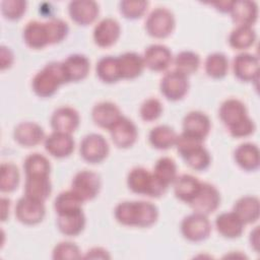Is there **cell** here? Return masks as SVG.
Returning a JSON list of instances; mask_svg holds the SVG:
<instances>
[{
    "mask_svg": "<svg viewBox=\"0 0 260 260\" xmlns=\"http://www.w3.org/2000/svg\"><path fill=\"white\" fill-rule=\"evenodd\" d=\"M46 25L49 32L50 45L63 41L69 31L68 24L60 18H52L46 22Z\"/></svg>",
    "mask_w": 260,
    "mask_h": 260,
    "instance_id": "cell-43",
    "label": "cell"
},
{
    "mask_svg": "<svg viewBox=\"0 0 260 260\" xmlns=\"http://www.w3.org/2000/svg\"><path fill=\"white\" fill-rule=\"evenodd\" d=\"M148 6L147 1H131L124 0L119 4L120 12L122 15L128 19H137L140 18L146 11Z\"/></svg>",
    "mask_w": 260,
    "mask_h": 260,
    "instance_id": "cell-42",
    "label": "cell"
},
{
    "mask_svg": "<svg viewBox=\"0 0 260 260\" xmlns=\"http://www.w3.org/2000/svg\"><path fill=\"white\" fill-rule=\"evenodd\" d=\"M85 225V216L81 209L64 212L58 214L57 226L59 231L69 237H75L79 235Z\"/></svg>",
    "mask_w": 260,
    "mask_h": 260,
    "instance_id": "cell-22",
    "label": "cell"
},
{
    "mask_svg": "<svg viewBox=\"0 0 260 260\" xmlns=\"http://www.w3.org/2000/svg\"><path fill=\"white\" fill-rule=\"evenodd\" d=\"M245 223L234 212H222L215 218V228L224 238L235 239L243 234Z\"/></svg>",
    "mask_w": 260,
    "mask_h": 260,
    "instance_id": "cell-25",
    "label": "cell"
},
{
    "mask_svg": "<svg viewBox=\"0 0 260 260\" xmlns=\"http://www.w3.org/2000/svg\"><path fill=\"white\" fill-rule=\"evenodd\" d=\"M79 152L85 161L99 164L108 156L109 145L104 136L98 133H90L81 140Z\"/></svg>",
    "mask_w": 260,
    "mask_h": 260,
    "instance_id": "cell-7",
    "label": "cell"
},
{
    "mask_svg": "<svg viewBox=\"0 0 260 260\" xmlns=\"http://www.w3.org/2000/svg\"><path fill=\"white\" fill-rule=\"evenodd\" d=\"M67 82L84 79L89 72V60L81 54H72L61 62Z\"/></svg>",
    "mask_w": 260,
    "mask_h": 260,
    "instance_id": "cell-19",
    "label": "cell"
},
{
    "mask_svg": "<svg viewBox=\"0 0 260 260\" xmlns=\"http://www.w3.org/2000/svg\"><path fill=\"white\" fill-rule=\"evenodd\" d=\"M186 164L195 171H203L210 165V154L203 144L196 145L182 155Z\"/></svg>",
    "mask_w": 260,
    "mask_h": 260,
    "instance_id": "cell-37",
    "label": "cell"
},
{
    "mask_svg": "<svg viewBox=\"0 0 260 260\" xmlns=\"http://www.w3.org/2000/svg\"><path fill=\"white\" fill-rule=\"evenodd\" d=\"M127 185L129 189L136 194L155 198L161 196L167 190V188L156 180L152 173L142 167L134 168L129 172Z\"/></svg>",
    "mask_w": 260,
    "mask_h": 260,
    "instance_id": "cell-3",
    "label": "cell"
},
{
    "mask_svg": "<svg viewBox=\"0 0 260 260\" xmlns=\"http://www.w3.org/2000/svg\"><path fill=\"white\" fill-rule=\"evenodd\" d=\"M174 64L177 71L189 75L196 72L200 65V57L192 51H182L174 59Z\"/></svg>",
    "mask_w": 260,
    "mask_h": 260,
    "instance_id": "cell-39",
    "label": "cell"
},
{
    "mask_svg": "<svg viewBox=\"0 0 260 260\" xmlns=\"http://www.w3.org/2000/svg\"><path fill=\"white\" fill-rule=\"evenodd\" d=\"M115 217L124 225L148 228L156 221L158 210L151 202L124 201L116 206Z\"/></svg>",
    "mask_w": 260,
    "mask_h": 260,
    "instance_id": "cell-1",
    "label": "cell"
},
{
    "mask_svg": "<svg viewBox=\"0 0 260 260\" xmlns=\"http://www.w3.org/2000/svg\"><path fill=\"white\" fill-rule=\"evenodd\" d=\"M81 258L80 250L77 245L71 242H61L53 250V259L55 260H73Z\"/></svg>",
    "mask_w": 260,
    "mask_h": 260,
    "instance_id": "cell-44",
    "label": "cell"
},
{
    "mask_svg": "<svg viewBox=\"0 0 260 260\" xmlns=\"http://www.w3.org/2000/svg\"><path fill=\"white\" fill-rule=\"evenodd\" d=\"M229 69V60L222 53H212L205 60V72L208 76L220 79L225 76Z\"/></svg>",
    "mask_w": 260,
    "mask_h": 260,
    "instance_id": "cell-38",
    "label": "cell"
},
{
    "mask_svg": "<svg viewBox=\"0 0 260 260\" xmlns=\"http://www.w3.org/2000/svg\"><path fill=\"white\" fill-rule=\"evenodd\" d=\"M219 118L228 129L239 124L246 118H248V112L246 106L237 99L225 100L219 108Z\"/></svg>",
    "mask_w": 260,
    "mask_h": 260,
    "instance_id": "cell-21",
    "label": "cell"
},
{
    "mask_svg": "<svg viewBox=\"0 0 260 260\" xmlns=\"http://www.w3.org/2000/svg\"><path fill=\"white\" fill-rule=\"evenodd\" d=\"M200 184L201 182L192 175H181L174 182L175 195L180 200L189 203L198 192Z\"/></svg>",
    "mask_w": 260,
    "mask_h": 260,
    "instance_id": "cell-31",
    "label": "cell"
},
{
    "mask_svg": "<svg viewBox=\"0 0 260 260\" xmlns=\"http://www.w3.org/2000/svg\"><path fill=\"white\" fill-rule=\"evenodd\" d=\"M14 57L11 50L5 46H1L0 48V67L2 70L9 68L13 63Z\"/></svg>",
    "mask_w": 260,
    "mask_h": 260,
    "instance_id": "cell-48",
    "label": "cell"
},
{
    "mask_svg": "<svg viewBox=\"0 0 260 260\" xmlns=\"http://www.w3.org/2000/svg\"><path fill=\"white\" fill-rule=\"evenodd\" d=\"M152 174L161 185L168 188L177 179V165L173 158L162 156L155 162Z\"/></svg>",
    "mask_w": 260,
    "mask_h": 260,
    "instance_id": "cell-32",
    "label": "cell"
},
{
    "mask_svg": "<svg viewBox=\"0 0 260 260\" xmlns=\"http://www.w3.org/2000/svg\"><path fill=\"white\" fill-rule=\"evenodd\" d=\"M65 82L67 81L61 62H51L35 75L31 87L37 95L41 98H50Z\"/></svg>",
    "mask_w": 260,
    "mask_h": 260,
    "instance_id": "cell-2",
    "label": "cell"
},
{
    "mask_svg": "<svg viewBox=\"0 0 260 260\" xmlns=\"http://www.w3.org/2000/svg\"><path fill=\"white\" fill-rule=\"evenodd\" d=\"M83 258H86V259H88V258H90V259H96V258L98 259H109L110 255L106 249L101 248V247H94V248H91L90 250H88Z\"/></svg>",
    "mask_w": 260,
    "mask_h": 260,
    "instance_id": "cell-49",
    "label": "cell"
},
{
    "mask_svg": "<svg viewBox=\"0 0 260 260\" xmlns=\"http://www.w3.org/2000/svg\"><path fill=\"white\" fill-rule=\"evenodd\" d=\"M9 206H10V200L7 198L1 199V219L2 221L6 220L8 214H9Z\"/></svg>",
    "mask_w": 260,
    "mask_h": 260,
    "instance_id": "cell-50",
    "label": "cell"
},
{
    "mask_svg": "<svg viewBox=\"0 0 260 260\" xmlns=\"http://www.w3.org/2000/svg\"><path fill=\"white\" fill-rule=\"evenodd\" d=\"M46 208L44 202L23 196L18 199L15 206L16 218L27 225H34L41 222L45 216Z\"/></svg>",
    "mask_w": 260,
    "mask_h": 260,
    "instance_id": "cell-9",
    "label": "cell"
},
{
    "mask_svg": "<svg viewBox=\"0 0 260 260\" xmlns=\"http://www.w3.org/2000/svg\"><path fill=\"white\" fill-rule=\"evenodd\" d=\"M117 58L122 79H133L138 77L145 67L142 56L134 52H126Z\"/></svg>",
    "mask_w": 260,
    "mask_h": 260,
    "instance_id": "cell-28",
    "label": "cell"
},
{
    "mask_svg": "<svg viewBox=\"0 0 260 260\" xmlns=\"http://www.w3.org/2000/svg\"><path fill=\"white\" fill-rule=\"evenodd\" d=\"M159 88L161 93L169 101H179L185 96L189 88L187 75L173 70L164 75Z\"/></svg>",
    "mask_w": 260,
    "mask_h": 260,
    "instance_id": "cell-10",
    "label": "cell"
},
{
    "mask_svg": "<svg viewBox=\"0 0 260 260\" xmlns=\"http://www.w3.org/2000/svg\"><path fill=\"white\" fill-rule=\"evenodd\" d=\"M23 170L25 176H49L51 165L46 156L36 152L25 157Z\"/></svg>",
    "mask_w": 260,
    "mask_h": 260,
    "instance_id": "cell-36",
    "label": "cell"
},
{
    "mask_svg": "<svg viewBox=\"0 0 260 260\" xmlns=\"http://www.w3.org/2000/svg\"><path fill=\"white\" fill-rule=\"evenodd\" d=\"M256 41V32L251 26L237 25L229 37V43L236 50H246Z\"/></svg>",
    "mask_w": 260,
    "mask_h": 260,
    "instance_id": "cell-35",
    "label": "cell"
},
{
    "mask_svg": "<svg viewBox=\"0 0 260 260\" xmlns=\"http://www.w3.org/2000/svg\"><path fill=\"white\" fill-rule=\"evenodd\" d=\"M113 142L120 148H128L132 146L138 136L135 124L123 115L109 129Z\"/></svg>",
    "mask_w": 260,
    "mask_h": 260,
    "instance_id": "cell-11",
    "label": "cell"
},
{
    "mask_svg": "<svg viewBox=\"0 0 260 260\" xmlns=\"http://www.w3.org/2000/svg\"><path fill=\"white\" fill-rule=\"evenodd\" d=\"M220 203L218 190L211 184L201 182L195 197L189 202L194 212L208 215L214 212Z\"/></svg>",
    "mask_w": 260,
    "mask_h": 260,
    "instance_id": "cell-8",
    "label": "cell"
},
{
    "mask_svg": "<svg viewBox=\"0 0 260 260\" xmlns=\"http://www.w3.org/2000/svg\"><path fill=\"white\" fill-rule=\"evenodd\" d=\"M70 18L77 24L87 25L92 23L99 15V5L91 0H75L68 5Z\"/></svg>",
    "mask_w": 260,
    "mask_h": 260,
    "instance_id": "cell-14",
    "label": "cell"
},
{
    "mask_svg": "<svg viewBox=\"0 0 260 260\" xmlns=\"http://www.w3.org/2000/svg\"><path fill=\"white\" fill-rule=\"evenodd\" d=\"M52 184L49 176H26L24 195L45 202L51 195Z\"/></svg>",
    "mask_w": 260,
    "mask_h": 260,
    "instance_id": "cell-27",
    "label": "cell"
},
{
    "mask_svg": "<svg viewBox=\"0 0 260 260\" xmlns=\"http://www.w3.org/2000/svg\"><path fill=\"white\" fill-rule=\"evenodd\" d=\"M250 242H251V246L253 245L254 249L256 251H258V226H256L254 229V231L251 232V234H250Z\"/></svg>",
    "mask_w": 260,
    "mask_h": 260,
    "instance_id": "cell-52",
    "label": "cell"
},
{
    "mask_svg": "<svg viewBox=\"0 0 260 260\" xmlns=\"http://www.w3.org/2000/svg\"><path fill=\"white\" fill-rule=\"evenodd\" d=\"M213 6L216 7V9L220 12H230L232 5H233V1H221V2H217V3H212Z\"/></svg>",
    "mask_w": 260,
    "mask_h": 260,
    "instance_id": "cell-51",
    "label": "cell"
},
{
    "mask_svg": "<svg viewBox=\"0 0 260 260\" xmlns=\"http://www.w3.org/2000/svg\"><path fill=\"white\" fill-rule=\"evenodd\" d=\"M19 183V172L12 162H3L1 165L0 190L3 193L13 192Z\"/></svg>",
    "mask_w": 260,
    "mask_h": 260,
    "instance_id": "cell-41",
    "label": "cell"
},
{
    "mask_svg": "<svg viewBox=\"0 0 260 260\" xmlns=\"http://www.w3.org/2000/svg\"><path fill=\"white\" fill-rule=\"evenodd\" d=\"M210 126L208 116L199 111L188 113L183 120V132L200 140H204L208 135Z\"/></svg>",
    "mask_w": 260,
    "mask_h": 260,
    "instance_id": "cell-18",
    "label": "cell"
},
{
    "mask_svg": "<svg viewBox=\"0 0 260 260\" xmlns=\"http://www.w3.org/2000/svg\"><path fill=\"white\" fill-rule=\"evenodd\" d=\"M236 162L245 171H255L259 167V150L253 143L240 144L235 152Z\"/></svg>",
    "mask_w": 260,
    "mask_h": 260,
    "instance_id": "cell-30",
    "label": "cell"
},
{
    "mask_svg": "<svg viewBox=\"0 0 260 260\" xmlns=\"http://www.w3.org/2000/svg\"><path fill=\"white\" fill-rule=\"evenodd\" d=\"M96 75L107 83H114L121 79L118 58L114 56H105L101 58L95 66Z\"/></svg>",
    "mask_w": 260,
    "mask_h": 260,
    "instance_id": "cell-33",
    "label": "cell"
},
{
    "mask_svg": "<svg viewBox=\"0 0 260 260\" xmlns=\"http://www.w3.org/2000/svg\"><path fill=\"white\" fill-rule=\"evenodd\" d=\"M26 9V2L23 0H4L1 3V11L9 20L19 19Z\"/></svg>",
    "mask_w": 260,
    "mask_h": 260,
    "instance_id": "cell-45",
    "label": "cell"
},
{
    "mask_svg": "<svg viewBox=\"0 0 260 260\" xmlns=\"http://www.w3.org/2000/svg\"><path fill=\"white\" fill-rule=\"evenodd\" d=\"M142 58L144 65L152 71H164L171 65L173 61L170 49L159 44H154L147 47Z\"/></svg>",
    "mask_w": 260,
    "mask_h": 260,
    "instance_id": "cell-15",
    "label": "cell"
},
{
    "mask_svg": "<svg viewBox=\"0 0 260 260\" xmlns=\"http://www.w3.org/2000/svg\"><path fill=\"white\" fill-rule=\"evenodd\" d=\"M139 112L143 121L151 122L156 120L161 115L162 105L157 99L150 98L142 103Z\"/></svg>",
    "mask_w": 260,
    "mask_h": 260,
    "instance_id": "cell-46",
    "label": "cell"
},
{
    "mask_svg": "<svg viewBox=\"0 0 260 260\" xmlns=\"http://www.w3.org/2000/svg\"><path fill=\"white\" fill-rule=\"evenodd\" d=\"M121 27L119 22L111 17H107L98 22L93 29V41L101 48L113 46L119 39Z\"/></svg>",
    "mask_w": 260,
    "mask_h": 260,
    "instance_id": "cell-12",
    "label": "cell"
},
{
    "mask_svg": "<svg viewBox=\"0 0 260 260\" xmlns=\"http://www.w3.org/2000/svg\"><path fill=\"white\" fill-rule=\"evenodd\" d=\"M83 201L72 191H63L57 195L54 201V208L57 214L81 209Z\"/></svg>",
    "mask_w": 260,
    "mask_h": 260,
    "instance_id": "cell-40",
    "label": "cell"
},
{
    "mask_svg": "<svg viewBox=\"0 0 260 260\" xmlns=\"http://www.w3.org/2000/svg\"><path fill=\"white\" fill-rule=\"evenodd\" d=\"M100 176L88 170H83L74 176L71 182V190L84 202L93 199L100 192Z\"/></svg>",
    "mask_w": 260,
    "mask_h": 260,
    "instance_id": "cell-5",
    "label": "cell"
},
{
    "mask_svg": "<svg viewBox=\"0 0 260 260\" xmlns=\"http://www.w3.org/2000/svg\"><path fill=\"white\" fill-rule=\"evenodd\" d=\"M229 131L233 137H236V138L247 137L255 131V124L253 120L250 117H248L242 122H240L239 124L230 128Z\"/></svg>",
    "mask_w": 260,
    "mask_h": 260,
    "instance_id": "cell-47",
    "label": "cell"
},
{
    "mask_svg": "<svg viewBox=\"0 0 260 260\" xmlns=\"http://www.w3.org/2000/svg\"><path fill=\"white\" fill-rule=\"evenodd\" d=\"M181 232L188 241L200 242L208 238L211 232V224L207 215L193 212L182 220Z\"/></svg>",
    "mask_w": 260,
    "mask_h": 260,
    "instance_id": "cell-6",
    "label": "cell"
},
{
    "mask_svg": "<svg viewBox=\"0 0 260 260\" xmlns=\"http://www.w3.org/2000/svg\"><path fill=\"white\" fill-rule=\"evenodd\" d=\"M233 70L242 81H256L259 73V60L250 53H241L233 61Z\"/></svg>",
    "mask_w": 260,
    "mask_h": 260,
    "instance_id": "cell-13",
    "label": "cell"
},
{
    "mask_svg": "<svg viewBox=\"0 0 260 260\" xmlns=\"http://www.w3.org/2000/svg\"><path fill=\"white\" fill-rule=\"evenodd\" d=\"M45 149L54 157H67L74 150V140L71 134L54 131L45 138Z\"/></svg>",
    "mask_w": 260,
    "mask_h": 260,
    "instance_id": "cell-17",
    "label": "cell"
},
{
    "mask_svg": "<svg viewBox=\"0 0 260 260\" xmlns=\"http://www.w3.org/2000/svg\"><path fill=\"white\" fill-rule=\"evenodd\" d=\"M13 137L18 144L24 147H31L44 140L45 133L39 124L35 122H22L14 128Z\"/></svg>",
    "mask_w": 260,
    "mask_h": 260,
    "instance_id": "cell-20",
    "label": "cell"
},
{
    "mask_svg": "<svg viewBox=\"0 0 260 260\" xmlns=\"http://www.w3.org/2000/svg\"><path fill=\"white\" fill-rule=\"evenodd\" d=\"M230 12L237 25L251 26L257 20L258 6L254 1H233Z\"/></svg>",
    "mask_w": 260,
    "mask_h": 260,
    "instance_id": "cell-24",
    "label": "cell"
},
{
    "mask_svg": "<svg viewBox=\"0 0 260 260\" xmlns=\"http://www.w3.org/2000/svg\"><path fill=\"white\" fill-rule=\"evenodd\" d=\"M79 114L70 107H61L54 111L51 117V126L56 132L71 134L79 126Z\"/></svg>",
    "mask_w": 260,
    "mask_h": 260,
    "instance_id": "cell-16",
    "label": "cell"
},
{
    "mask_svg": "<svg viewBox=\"0 0 260 260\" xmlns=\"http://www.w3.org/2000/svg\"><path fill=\"white\" fill-rule=\"evenodd\" d=\"M175 27V17L171 10L165 7L153 9L146 21L145 29L147 34L155 39H164L172 34Z\"/></svg>",
    "mask_w": 260,
    "mask_h": 260,
    "instance_id": "cell-4",
    "label": "cell"
},
{
    "mask_svg": "<svg viewBox=\"0 0 260 260\" xmlns=\"http://www.w3.org/2000/svg\"><path fill=\"white\" fill-rule=\"evenodd\" d=\"M233 211L246 223H253L259 218V199L255 196H244L236 201Z\"/></svg>",
    "mask_w": 260,
    "mask_h": 260,
    "instance_id": "cell-29",
    "label": "cell"
},
{
    "mask_svg": "<svg viewBox=\"0 0 260 260\" xmlns=\"http://www.w3.org/2000/svg\"><path fill=\"white\" fill-rule=\"evenodd\" d=\"M23 40L31 49H43L50 45L49 32L46 22L31 20L23 29Z\"/></svg>",
    "mask_w": 260,
    "mask_h": 260,
    "instance_id": "cell-23",
    "label": "cell"
},
{
    "mask_svg": "<svg viewBox=\"0 0 260 260\" xmlns=\"http://www.w3.org/2000/svg\"><path fill=\"white\" fill-rule=\"evenodd\" d=\"M177 134L173 128L167 125H159L149 132V142L157 149H169L176 143Z\"/></svg>",
    "mask_w": 260,
    "mask_h": 260,
    "instance_id": "cell-34",
    "label": "cell"
},
{
    "mask_svg": "<svg viewBox=\"0 0 260 260\" xmlns=\"http://www.w3.org/2000/svg\"><path fill=\"white\" fill-rule=\"evenodd\" d=\"M122 116L119 108L111 102H102L96 104L92 111L91 117L93 122L106 129H110Z\"/></svg>",
    "mask_w": 260,
    "mask_h": 260,
    "instance_id": "cell-26",
    "label": "cell"
}]
</instances>
